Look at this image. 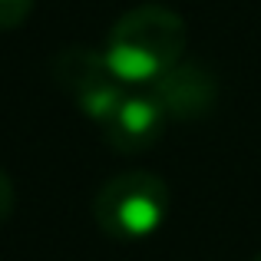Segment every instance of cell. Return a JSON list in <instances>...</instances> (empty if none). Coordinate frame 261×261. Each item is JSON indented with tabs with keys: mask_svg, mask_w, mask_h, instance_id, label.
Returning a JSON list of instances; mask_svg holds the SVG:
<instances>
[{
	"mask_svg": "<svg viewBox=\"0 0 261 261\" xmlns=\"http://www.w3.org/2000/svg\"><path fill=\"white\" fill-rule=\"evenodd\" d=\"M33 10V0H0V30L20 27Z\"/></svg>",
	"mask_w": 261,
	"mask_h": 261,
	"instance_id": "cell-6",
	"label": "cell"
},
{
	"mask_svg": "<svg viewBox=\"0 0 261 261\" xmlns=\"http://www.w3.org/2000/svg\"><path fill=\"white\" fill-rule=\"evenodd\" d=\"M169 212V185L155 172L133 169L113 175L93 198V218L109 238L139 242L159 231Z\"/></svg>",
	"mask_w": 261,
	"mask_h": 261,
	"instance_id": "cell-2",
	"label": "cell"
},
{
	"mask_svg": "<svg viewBox=\"0 0 261 261\" xmlns=\"http://www.w3.org/2000/svg\"><path fill=\"white\" fill-rule=\"evenodd\" d=\"M166 119V109L159 106L152 93H126L116 113L102 122V136L119 155L146 152L162 139Z\"/></svg>",
	"mask_w": 261,
	"mask_h": 261,
	"instance_id": "cell-4",
	"label": "cell"
},
{
	"mask_svg": "<svg viewBox=\"0 0 261 261\" xmlns=\"http://www.w3.org/2000/svg\"><path fill=\"white\" fill-rule=\"evenodd\" d=\"M185 53V20L172 7L142 4L126 10L113 23L106 37L109 70L122 83L152 86L162 73H169Z\"/></svg>",
	"mask_w": 261,
	"mask_h": 261,
	"instance_id": "cell-1",
	"label": "cell"
},
{
	"mask_svg": "<svg viewBox=\"0 0 261 261\" xmlns=\"http://www.w3.org/2000/svg\"><path fill=\"white\" fill-rule=\"evenodd\" d=\"M13 202H17V195H13V182H10V175L0 169V222H4V218H10Z\"/></svg>",
	"mask_w": 261,
	"mask_h": 261,
	"instance_id": "cell-7",
	"label": "cell"
},
{
	"mask_svg": "<svg viewBox=\"0 0 261 261\" xmlns=\"http://www.w3.org/2000/svg\"><path fill=\"white\" fill-rule=\"evenodd\" d=\"M255 261H261V255H258V258H255Z\"/></svg>",
	"mask_w": 261,
	"mask_h": 261,
	"instance_id": "cell-8",
	"label": "cell"
},
{
	"mask_svg": "<svg viewBox=\"0 0 261 261\" xmlns=\"http://www.w3.org/2000/svg\"><path fill=\"white\" fill-rule=\"evenodd\" d=\"M149 93L159 99V106L172 119H198V116L212 113L218 83L208 66L195 63V60H178L172 70L155 80Z\"/></svg>",
	"mask_w": 261,
	"mask_h": 261,
	"instance_id": "cell-5",
	"label": "cell"
},
{
	"mask_svg": "<svg viewBox=\"0 0 261 261\" xmlns=\"http://www.w3.org/2000/svg\"><path fill=\"white\" fill-rule=\"evenodd\" d=\"M53 80L93 122H106L126 99V83L109 70L106 57L89 46H66L53 57Z\"/></svg>",
	"mask_w": 261,
	"mask_h": 261,
	"instance_id": "cell-3",
	"label": "cell"
}]
</instances>
